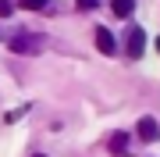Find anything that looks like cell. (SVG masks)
I'll list each match as a JSON object with an SVG mask.
<instances>
[{"mask_svg":"<svg viewBox=\"0 0 160 157\" xmlns=\"http://www.w3.org/2000/svg\"><path fill=\"white\" fill-rule=\"evenodd\" d=\"M135 132H139V139H142V143H157V139H160V125H157V118H139Z\"/></svg>","mask_w":160,"mask_h":157,"instance_id":"1","label":"cell"},{"mask_svg":"<svg viewBox=\"0 0 160 157\" xmlns=\"http://www.w3.org/2000/svg\"><path fill=\"white\" fill-rule=\"evenodd\" d=\"M142 47H146V32L139 25L128 29V57H142Z\"/></svg>","mask_w":160,"mask_h":157,"instance_id":"2","label":"cell"},{"mask_svg":"<svg viewBox=\"0 0 160 157\" xmlns=\"http://www.w3.org/2000/svg\"><path fill=\"white\" fill-rule=\"evenodd\" d=\"M114 47H118V43H114V32L100 25V29H96V50L100 54H114Z\"/></svg>","mask_w":160,"mask_h":157,"instance_id":"3","label":"cell"},{"mask_svg":"<svg viewBox=\"0 0 160 157\" xmlns=\"http://www.w3.org/2000/svg\"><path fill=\"white\" fill-rule=\"evenodd\" d=\"M132 7H135V0H114V4H110V11H114L118 18H128Z\"/></svg>","mask_w":160,"mask_h":157,"instance_id":"4","label":"cell"},{"mask_svg":"<svg viewBox=\"0 0 160 157\" xmlns=\"http://www.w3.org/2000/svg\"><path fill=\"white\" fill-rule=\"evenodd\" d=\"M11 50H36V39H29V36H14V39H11Z\"/></svg>","mask_w":160,"mask_h":157,"instance_id":"5","label":"cell"},{"mask_svg":"<svg viewBox=\"0 0 160 157\" xmlns=\"http://www.w3.org/2000/svg\"><path fill=\"white\" fill-rule=\"evenodd\" d=\"M14 14V4L11 0H0V18H11Z\"/></svg>","mask_w":160,"mask_h":157,"instance_id":"6","label":"cell"},{"mask_svg":"<svg viewBox=\"0 0 160 157\" xmlns=\"http://www.w3.org/2000/svg\"><path fill=\"white\" fill-rule=\"evenodd\" d=\"M22 7H29V11H39V7H46V0H22Z\"/></svg>","mask_w":160,"mask_h":157,"instance_id":"7","label":"cell"},{"mask_svg":"<svg viewBox=\"0 0 160 157\" xmlns=\"http://www.w3.org/2000/svg\"><path fill=\"white\" fill-rule=\"evenodd\" d=\"M114 154H125V136H114V146H110Z\"/></svg>","mask_w":160,"mask_h":157,"instance_id":"8","label":"cell"},{"mask_svg":"<svg viewBox=\"0 0 160 157\" xmlns=\"http://www.w3.org/2000/svg\"><path fill=\"white\" fill-rule=\"evenodd\" d=\"M78 7H82V11H92V7H96V0H78Z\"/></svg>","mask_w":160,"mask_h":157,"instance_id":"9","label":"cell"},{"mask_svg":"<svg viewBox=\"0 0 160 157\" xmlns=\"http://www.w3.org/2000/svg\"><path fill=\"white\" fill-rule=\"evenodd\" d=\"M157 54H160V36H157Z\"/></svg>","mask_w":160,"mask_h":157,"instance_id":"10","label":"cell"}]
</instances>
